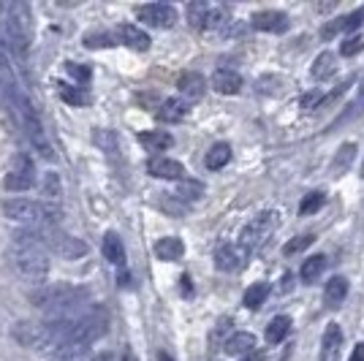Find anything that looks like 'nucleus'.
<instances>
[{
  "instance_id": "nucleus-11",
  "label": "nucleus",
  "mask_w": 364,
  "mask_h": 361,
  "mask_svg": "<svg viewBox=\"0 0 364 361\" xmlns=\"http://www.w3.org/2000/svg\"><path fill=\"white\" fill-rule=\"evenodd\" d=\"M147 171L152 177H161V180H185V166L174 158H164V155H155L147 163Z\"/></svg>"
},
{
  "instance_id": "nucleus-15",
  "label": "nucleus",
  "mask_w": 364,
  "mask_h": 361,
  "mask_svg": "<svg viewBox=\"0 0 364 361\" xmlns=\"http://www.w3.org/2000/svg\"><path fill=\"white\" fill-rule=\"evenodd\" d=\"M343 345V329L337 323H329L323 331V340H321V361H334Z\"/></svg>"
},
{
  "instance_id": "nucleus-43",
  "label": "nucleus",
  "mask_w": 364,
  "mask_h": 361,
  "mask_svg": "<svg viewBox=\"0 0 364 361\" xmlns=\"http://www.w3.org/2000/svg\"><path fill=\"white\" fill-rule=\"evenodd\" d=\"M158 361H171V359H168L166 353H158Z\"/></svg>"
},
{
  "instance_id": "nucleus-20",
  "label": "nucleus",
  "mask_w": 364,
  "mask_h": 361,
  "mask_svg": "<svg viewBox=\"0 0 364 361\" xmlns=\"http://www.w3.org/2000/svg\"><path fill=\"white\" fill-rule=\"evenodd\" d=\"M348 296V280L346 277H332L326 283V291H323V301L326 307H340Z\"/></svg>"
},
{
  "instance_id": "nucleus-30",
  "label": "nucleus",
  "mask_w": 364,
  "mask_h": 361,
  "mask_svg": "<svg viewBox=\"0 0 364 361\" xmlns=\"http://www.w3.org/2000/svg\"><path fill=\"white\" fill-rule=\"evenodd\" d=\"M177 196L185 198V201H198V198L204 196V185L198 180L185 177V180H180V185H177Z\"/></svg>"
},
{
  "instance_id": "nucleus-5",
  "label": "nucleus",
  "mask_w": 364,
  "mask_h": 361,
  "mask_svg": "<svg viewBox=\"0 0 364 361\" xmlns=\"http://www.w3.org/2000/svg\"><path fill=\"white\" fill-rule=\"evenodd\" d=\"M109 318L104 310H92L87 316H79L71 320V331H68V340L65 345H82L90 347L95 340H101L107 334Z\"/></svg>"
},
{
  "instance_id": "nucleus-40",
  "label": "nucleus",
  "mask_w": 364,
  "mask_h": 361,
  "mask_svg": "<svg viewBox=\"0 0 364 361\" xmlns=\"http://www.w3.org/2000/svg\"><path fill=\"white\" fill-rule=\"evenodd\" d=\"M68 71H71L74 76H79V79H90V71H87V68H79L76 63H71V65H68Z\"/></svg>"
},
{
  "instance_id": "nucleus-33",
  "label": "nucleus",
  "mask_w": 364,
  "mask_h": 361,
  "mask_svg": "<svg viewBox=\"0 0 364 361\" xmlns=\"http://www.w3.org/2000/svg\"><path fill=\"white\" fill-rule=\"evenodd\" d=\"M323 201H326V193L323 190H313V193H307L302 198V204H299V212L302 215H313V212H318L323 207Z\"/></svg>"
},
{
  "instance_id": "nucleus-26",
  "label": "nucleus",
  "mask_w": 364,
  "mask_h": 361,
  "mask_svg": "<svg viewBox=\"0 0 364 361\" xmlns=\"http://www.w3.org/2000/svg\"><path fill=\"white\" fill-rule=\"evenodd\" d=\"M334 68H337V60H334L332 52H321L318 58H316V63H313V68H310V74H313V79H318V82H326L334 74Z\"/></svg>"
},
{
  "instance_id": "nucleus-44",
  "label": "nucleus",
  "mask_w": 364,
  "mask_h": 361,
  "mask_svg": "<svg viewBox=\"0 0 364 361\" xmlns=\"http://www.w3.org/2000/svg\"><path fill=\"white\" fill-rule=\"evenodd\" d=\"M362 104H364V90H362Z\"/></svg>"
},
{
  "instance_id": "nucleus-17",
  "label": "nucleus",
  "mask_w": 364,
  "mask_h": 361,
  "mask_svg": "<svg viewBox=\"0 0 364 361\" xmlns=\"http://www.w3.org/2000/svg\"><path fill=\"white\" fill-rule=\"evenodd\" d=\"M228 356H247V353H253L256 350V337L250 334V331H237V334H231L228 337V343L223 345Z\"/></svg>"
},
{
  "instance_id": "nucleus-8",
  "label": "nucleus",
  "mask_w": 364,
  "mask_h": 361,
  "mask_svg": "<svg viewBox=\"0 0 364 361\" xmlns=\"http://www.w3.org/2000/svg\"><path fill=\"white\" fill-rule=\"evenodd\" d=\"M33 185H36V168H33L31 158L16 155L9 174H6V188L14 193H22V190H31Z\"/></svg>"
},
{
  "instance_id": "nucleus-2",
  "label": "nucleus",
  "mask_w": 364,
  "mask_h": 361,
  "mask_svg": "<svg viewBox=\"0 0 364 361\" xmlns=\"http://www.w3.org/2000/svg\"><path fill=\"white\" fill-rule=\"evenodd\" d=\"M3 212L9 220L22 223L31 231H49V228L58 226L60 220V207L55 204H46V201H33V198H9L3 204Z\"/></svg>"
},
{
  "instance_id": "nucleus-28",
  "label": "nucleus",
  "mask_w": 364,
  "mask_h": 361,
  "mask_svg": "<svg viewBox=\"0 0 364 361\" xmlns=\"http://www.w3.org/2000/svg\"><path fill=\"white\" fill-rule=\"evenodd\" d=\"M267 296H269V286H267V283H256V286H250L245 291L242 304L247 310H258V307L267 301Z\"/></svg>"
},
{
  "instance_id": "nucleus-23",
  "label": "nucleus",
  "mask_w": 364,
  "mask_h": 361,
  "mask_svg": "<svg viewBox=\"0 0 364 361\" xmlns=\"http://www.w3.org/2000/svg\"><path fill=\"white\" fill-rule=\"evenodd\" d=\"M291 331V318L289 316H277L269 320V326H267V343L269 345H280L286 337H289Z\"/></svg>"
},
{
  "instance_id": "nucleus-34",
  "label": "nucleus",
  "mask_w": 364,
  "mask_h": 361,
  "mask_svg": "<svg viewBox=\"0 0 364 361\" xmlns=\"http://www.w3.org/2000/svg\"><path fill=\"white\" fill-rule=\"evenodd\" d=\"M313 242H316V237H313V234H302V237H296V239H291V242H286V244H283V256H296V253L307 250Z\"/></svg>"
},
{
  "instance_id": "nucleus-21",
  "label": "nucleus",
  "mask_w": 364,
  "mask_h": 361,
  "mask_svg": "<svg viewBox=\"0 0 364 361\" xmlns=\"http://www.w3.org/2000/svg\"><path fill=\"white\" fill-rule=\"evenodd\" d=\"M185 114H188V104L180 98H166L158 109V120L164 122H180L185 120Z\"/></svg>"
},
{
  "instance_id": "nucleus-12",
  "label": "nucleus",
  "mask_w": 364,
  "mask_h": 361,
  "mask_svg": "<svg viewBox=\"0 0 364 361\" xmlns=\"http://www.w3.org/2000/svg\"><path fill=\"white\" fill-rule=\"evenodd\" d=\"M250 25L261 33H286L289 31V16L283 14V11H256L253 19H250Z\"/></svg>"
},
{
  "instance_id": "nucleus-36",
  "label": "nucleus",
  "mask_w": 364,
  "mask_h": 361,
  "mask_svg": "<svg viewBox=\"0 0 364 361\" xmlns=\"http://www.w3.org/2000/svg\"><path fill=\"white\" fill-rule=\"evenodd\" d=\"M340 25H343V31H356V28H362L364 25V6L362 9H356V11H350V14L340 16Z\"/></svg>"
},
{
  "instance_id": "nucleus-41",
  "label": "nucleus",
  "mask_w": 364,
  "mask_h": 361,
  "mask_svg": "<svg viewBox=\"0 0 364 361\" xmlns=\"http://www.w3.org/2000/svg\"><path fill=\"white\" fill-rule=\"evenodd\" d=\"M242 361H267V353H264V350H253V353H247V356H245Z\"/></svg>"
},
{
  "instance_id": "nucleus-19",
  "label": "nucleus",
  "mask_w": 364,
  "mask_h": 361,
  "mask_svg": "<svg viewBox=\"0 0 364 361\" xmlns=\"http://www.w3.org/2000/svg\"><path fill=\"white\" fill-rule=\"evenodd\" d=\"M139 144L150 152H164L174 144V139L166 131H144V134H139Z\"/></svg>"
},
{
  "instance_id": "nucleus-27",
  "label": "nucleus",
  "mask_w": 364,
  "mask_h": 361,
  "mask_svg": "<svg viewBox=\"0 0 364 361\" xmlns=\"http://www.w3.org/2000/svg\"><path fill=\"white\" fill-rule=\"evenodd\" d=\"M228 161H231V147H228V144H223V141H220V144H215L213 150L207 152V158H204V163H207V168H210V171L223 168Z\"/></svg>"
},
{
  "instance_id": "nucleus-1",
  "label": "nucleus",
  "mask_w": 364,
  "mask_h": 361,
  "mask_svg": "<svg viewBox=\"0 0 364 361\" xmlns=\"http://www.w3.org/2000/svg\"><path fill=\"white\" fill-rule=\"evenodd\" d=\"M9 266L14 269L16 277L31 280V283H41L46 277V271H49L44 234L31 231V228L16 231L14 239H11V247H9Z\"/></svg>"
},
{
  "instance_id": "nucleus-24",
  "label": "nucleus",
  "mask_w": 364,
  "mask_h": 361,
  "mask_svg": "<svg viewBox=\"0 0 364 361\" xmlns=\"http://www.w3.org/2000/svg\"><path fill=\"white\" fill-rule=\"evenodd\" d=\"M104 256H107L109 264L125 266V247H122V239L117 234H107L104 237Z\"/></svg>"
},
{
  "instance_id": "nucleus-14",
  "label": "nucleus",
  "mask_w": 364,
  "mask_h": 361,
  "mask_svg": "<svg viewBox=\"0 0 364 361\" xmlns=\"http://www.w3.org/2000/svg\"><path fill=\"white\" fill-rule=\"evenodd\" d=\"M177 87L180 92L188 98V101H198L204 90H207V82H204V76L196 74V71H185V74L177 79Z\"/></svg>"
},
{
  "instance_id": "nucleus-37",
  "label": "nucleus",
  "mask_w": 364,
  "mask_h": 361,
  "mask_svg": "<svg viewBox=\"0 0 364 361\" xmlns=\"http://www.w3.org/2000/svg\"><path fill=\"white\" fill-rule=\"evenodd\" d=\"M362 49H364V41L356 36V38H348L346 44L340 46V55H343V58H353V55H356V52H362Z\"/></svg>"
},
{
  "instance_id": "nucleus-38",
  "label": "nucleus",
  "mask_w": 364,
  "mask_h": 361,
  "mask_svg": "<svg viewBox=\"0 0 364 361\" xmlns=\"http://www.w3.org/2000/svg\"><path fill=\"white\" fill-rule=\"evenodd\" d=\"M63 98L68 101V104H87V95H82V92H76L74 87H63L60 92Z\"/></svg>"
},
{
  "instance_id": "nucleus-18",
  "label": "nucleus",
  "mask_w": 364,
  "mask_h": 361,
  "mask_svg": "<svg viewBox=\"0 0 364 361\" xmlns=\"http://www.w3.org/2000/svg\"><path fill=\"white\" fill-rule=\"evenodd\" d=\"M182 253H185V244H182V239H177V237H164V239L155 242V256L161 258V261H180Z\"/></svg>"
},
{
  "instance_id": "nucleus-4",
  "label": "nucleus",
  "mask_w": 364,
  "mask_h": 361,
  "mask_svg": "<svg viewBox=\"0 0 364 361\" xmlns=\"http://www.w3.org/2000/svg\"><path fill=\"white\" fill-rule=\"evenodd\" d=\"M14 114L19 117V122H22V131L31 139L33 147L41 152L44 158H55V150H52L49 136H46V131H44V122H41V117H38V112H36V106L31 104L28 95H22V98L16 101Z\"/></svg>"
},
{
  "instance_id": "nucleus-39",
  "label": "nucleus",
  "mask_w": 364,
  "mask_h": 361,
  "mask_svg": "<svg viewBox=\"0 0 364 361\" xmlns=\"http://www.w3.org/2000/svg\"><path fill=\"white\" fill-rule=\"evenodd\" d=\"M85 44L87 46H112V36H87Z\"/></svg>"
},
{
  "instance_id": "nucleus-13",
  "label": "nucleus",
  "mask_w": 364,
  "mask_h": 361,
  "mask_svg": "<svg viewBox=\"0 0 364 361\" xmlns=\"http://www.w3.org/2000/svg\"><path fill=\"white\" fill-rule=\"evenodd\" d=\"M213 87L220 95H237L242 90V76L237 71H231V68H218L213 74Z\"/></svg>"
},
{
  "instance_id": "nucleus-45",
  "label": "nucleus",
  "mask_w": 364,
  "mask_h": 361,
  "mask_svg": "<svg viewBox=\"0 0 364 361\" xmlns=\"http://www.w3.org/2000/svg\"><path fill=\"white\" fill-rule=\"evenodd\" d=\"M362 177H364V166H362Z\"/></svg>"
},
{
  "instance_id": "nucleus-29",
  "label": "nucleus",
  "mask_w": 364,
  "mask_h": 361,
  "mask_svg": "<svg viewBox=\"0 0 364 361\" xmlns=\"http://www.w3.org/2000/svg\"><path fill=\"white\" fill-rule=\"evenodd\" d=\"M323 269H326V256H313V258H307V261L302 264L299 277H302L304 283H313V280H318Z\"/></svg>"
},
{
  "instance_id": "nucleus-10",
  "label": "nucleus",
  "mask_w": 364,
  "mask_h": 361,
  "mask_svg": "<svg viewBox=\"0 0 364 361\" xmlns=\"http://www.w3.org/2000/svg\"><path fill=\"white\" fill-rule=\"evenodd\" d=\"M247 258H250V253L242 250L240 244H220L215 253V266L220 271H240L245 269Z\"/></svg>"
},
{
  "instance_id": "nucleus-32",
  "label": "nucleus",
  "mask_w": 364,
  "mask_h": 361,
  "mask_svg": "<svg viewBox=\"0 0 364 361\" xmlns=\"http://www.w3.org/2000/svg\"><path fill=\"white\" fill-rule=\"evenodd\" d=\"M207 11H210V3H191L188 6V22H191V28L201 31L204 22H207Z\"/></svg>"
},
{
  "instance_id": "nucleus-25",
  "label": "nucleus",
  "mask_w": 364,
  "mask_h": 361,
  "mask_svg": "<svg viewBox=\"0 0 364 361\" xmlns=\"http://www.w3.org/2000/svg\"><path fill=\"white\" fill-rule=\"evenodd\" d=\"M95 356H92L90 347H82V345H63L58 347L55 353H52V359L49 361H92Z\"/></svg>"
},
{
  "instance_id": "nucleus-42",
  "label": "nucleus",
  "mask_w": 364,
  "mask_h": 361,
  "mask_svg": "<svg viewBox=\"0 0 364 361\" xmlns=\"http://www.w3.org/2000/svg\"><path fill=\"white\" fill-rule=\"evenodd\" d=\"M348 361H364V345H362V343L353 347V353H350Z\"/></svg>"
},
{
  "instance_id": "nucleus-16",
  "label": "nucleus",
  "mask_w": 364,
  "mask_h": 361,
  "mask_svg": "<svg viewBox=\"0 0 364 361\" xmlns=\"http://www.w3.org/2000/svg\"><path fill=\"white\" fill-rule=\"evenodd\" d=\"M117 38H120V44L139 49V52L150 49V36L141 31V28H136V25H120L117 28Z\"/></svg>"
},
{
  "instance_id": "nucleus-22",
  "label": "nucleus",
  "mask_w": 364,
  "mask_h": 361,
  "mask_svg": "<svg viewBox=\"0 0 364 361\" xmlns=\"http://www.w3.org/2000/svg\"><path fill=\"white\" fill-rule=\"evenodd\" d=\"M353 158H356V144H353V141H346V144L337 150V155H334V161H332L334 177H343L350 168V163H353Z\"/></svg>"
},
{
  "instance_id": "nucleus-9",
  "label": "nucleus",
  "mask_w": 364,
  "mask_h": 361,
  "mask_svg": "<svg viewBox=\"0 0 364 361\" xmlns=\"http://www.w3.org/2000/svg\"><path fill=\"white\" fill-rule=\"evenodd\" d=\"M139 19L150 28H174L177 22V9L168 6V3H150V6H141L136 11Z\"/></svg>"
},
{
  "instance_id": "nucleus-3",
  "label": "nucleus",
  "mask_w": 364,
  "mask_h": 361,
  "mask_svg": "<svg viewBox=\"0 0 364 361\" xmlns=\"http://www.w3.org/2000/svg\"><path fill=\"white\" fill-rule=\"evenodd\" d=\"M87 299V291L76 286H65V283H58V286H41L31 291V301L33 307L44 310V313H52V316H65L68 310L79 307L82 301Z\"/></svg>"
},
{
  "instance_id": "nucleus-6",
  "label": "nucleus",
  "mask_w": 364,
  "mask_h": 361,
  "mask_svg": "<svg viewBox=\"0 0 364 361\" xmlns=\"http://www.w3.org/2000/svg\"><path fill=\"white\" fill-rule=\"evenodd\" d=\"M277 226H280L277 212H261V215H256V217L242 228V234H240V247L247 250V253H256L258 247L277 231Z\"/></svg>"
},
{
  "instance_id": "nucleus-31",
  "label": "nucleus",
  "mask_w": 364,
  "mask_h": 361,
  "mask_svg": "<svg viewBox=\"0 0 364 361\" xmlns=\"http://www.w3.org/2000/svg\"><path fill=\"white\" fill-rule=\"evenodd\" d=\"M231 326H234V323H231V318L218 320V326H215L213 334H210V345H213L215 350H218V347H223L228 343V337L234 334V331H231Z\"/></svg>"
},
{
  "instance_id": "nucleus-7",
  "label": "nucleus",
  "mask_w": 364,
  "mask_h": 361,
  "mask_svg": "<svg viewBox=\"0 0 364 361\" xmlns=\"http://www.w3.org/2000/svg\"><path fill=\"white\" fill-rule=\"evenodd\" d=\"M41 234H44L46 253L52 250V253L63 256L65 261H74V258H82L87 253V244H85V242L71 237V234H63L58 228H49V231H41Z\"/></svg>"
},
{
  "instance_id": "nucleus-35",
  "label": "nucleus",
  "mask_w": 364,
  "mask_h": 361,
  "mask_svg": "<svg viewBox=\"0 0 364 361\" xmlns=\"http://www.w3.org/2000/svg\"><path fill=\"white\" fill-rule=\"evenodd\" d=\"M323 101H326V95L321 90H313L307 92L302 98V112L304 114H310V112H316V109H323Z\"/></svg>"
}]
</instances>
